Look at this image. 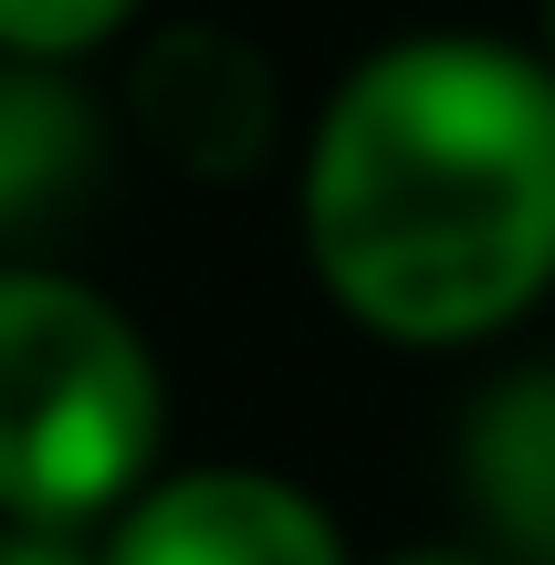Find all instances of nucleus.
<instances>
[{
    "label": "nucleus",
    "instance_id": "obj_1",
    "mask_svg": "<svg viewBox=\"0 0 555 565\" xmlns=\"http://www.w3.org/2000/svg\"><path fill=\"white\" fill-rule=\"evenodd\" d=\"M305 263L377 345H493L555 294V63L503 32H398L305 137Z\"/></svg>",
    "mask_w": 555,
    "mask_h": 565
},
{
    "label": "nucleus",
    "instance_id": "obj_2",
    "mask_svg": "<svg viewBox=\"0 0 555 565\" xmlns=\"http://www.w3.org/2000/svg\"><path fill=\"white\" fill-rule=\"evenodd\" d=\"M168 377L137 315L74 273H0V524L84 534L158 482Z\"/></svg>",
    "mask_w": 555,
    "mask_h": 565
},
{
    "label": "nucleus",
    "instance_id": "obj_3",
    "mask_svg": "<svg viewBox=\"0 0 555 565\" xmlns=\"http://www.w3.org/2000/svg\"><path fill=\"white\" fill-rule=\"evenodd\" d=\"M105 565H346V534L305 482L252 461H200L147 482L105 524Z\"/></svg>",
    "mask_w": 555,
    "mask_h": 565
},
{
    "label": "nucleus",
    "instance_id": "obj_4",
    "mask_svg": "<svg viewBox=\"0 0 555 565\" xmlns=\"http://www.w3.org/2000/svg\"><path fill=\"white\" fill-rule=\"evenodd\" d=\"M273 116H284L273 63L252 53L242 32L189 21V32H158L137 53V126L189 179H252L263 147H273Z\"/></svg>",
    "mask_w": 555,
    "mask_h": 565
},
{
    "label": "nucleus",
    "instance_id": "obj_5",
    "mask_svg": "<svg viewBox=\"0 0 555 565\" xmlns=\"http://www.w3.org/2000/svg\"><path fill=\"white\" fill-rule=\"evenodd\" d=\"M461 482L514 565H555V366L503 377L461 429Z\"/></svg>",
    "mask_w": 555,
    "mask_h": 565
},
{
    "label": "nucleus",
    "instance_id": "obj_6",
    "mask_svg": "<svg viewBox=\"0 0 555 565\" xmlns=\"http://www.w3.org/2000/svg\"><path fill=\"white\" fill-rule=\"evenodd\" d=\"M95 158V116L53 63H0V221H32Z\"/></svg>",
    "mask_w": 555,
    "mask_h": 565
},
{
    "label": "nucleus",
    "instance_id": "obj_7",
    "mask_svg": "<svg viewBox=\"0 0 555 565\" xmlns=\"http://www.w3.org/2000/svg\"><path fill=\"white\" fill-rule=\"evenodd\" d=\"M137 21V0H0V63H74Z\"/></svg>",
    "mask_w": 555,
    "mask_h": 565
},
{
    "label": "nucleus",
    "instance_id": "obj_8",
    "mask_svg": "<svg viewBox=\"0 0 555 565\" xmlns=\"http://www.w3.org/2000/svg\"><path fill=\"white\" fill-rule=\"evenodd\" d=\"M0 565H105V555H84L74 534H32V524H0Z\"/></svg>",
    "mask_w": 555,
    "mask_h": 565
},
{
    "label": "nucleus",
    "instance_id": "obj_9",
    "mask_svg": "<svg viewBox=\"0 0 555 565\" xmlns=\"http://www.w3.org/2000/svg\"><path fill=\"white\" fill-rule=\"evenodd\" d=\"M388 565H503V555H461V545H419V555H388Z\"/></svg>",
    "mask_w": 555,
    "mask_h": 565
},
{
    "label": "nucleus",
    "instance_id": "obj_10",
    "mask_svg": "<svg viewBox=\"0 0 555 565\" xmlns=\"http://www.w3.org/2000/svg\"><path fill=\"white\" fill-rule=\"evenodd\" d=\"M535 53H545V63H555V0H545V42H535Z\"/></svg>",
    "mask_w": 555,
    "mask_h": 565
}]
</instances>
